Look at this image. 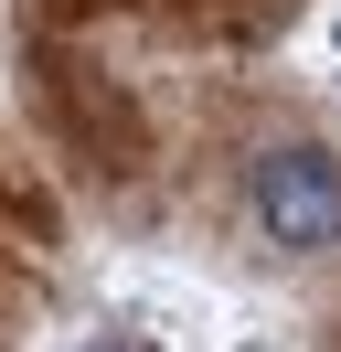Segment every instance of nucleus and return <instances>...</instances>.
<instances>
[{"instance_id": "f257e3e1", "label": "nucleus", "mask_w": 341, "mask_h": 352, "mask_svg": "<svg viewBox=\"0 0 341 352\" xmlns=\"http://www.w3.org/2000/svg\"><path fill=\"white\" fill-rule=\"evenodd\" d=\"M245 203L288 256H331L341 245V160L331 150H267L245 171Z\"/></svg>"}, {"instance_id": "f03ea898", "label": "nucleus", "mask_w": 341, "mask_h": 352, "mask_svg": "<svg viewBox=\"0 0 341 352\" xmlns=\"http://www.w3.org/2000/svg\"><path fill=\"white\" fill-rule=\"evenodd\" d=\"M85 352H160V342H85Z\"/></svg>"}]
</instances>
